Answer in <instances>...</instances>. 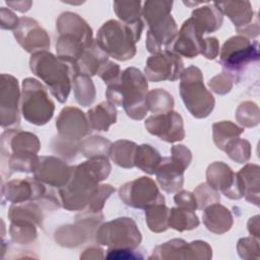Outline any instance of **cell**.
Instances as JSON below:
<instances>
[{
    "instance_id": "6da1fadb",
    "label": "cell",
    "mask_w": 260,
    "mask_h": 260,
    "mask_svg": "<svg viewBox=\"0 0 260 260\" xmlns=\"http://www.w3.org/2000/svg\"><path fill=\"white\" fill-rule=\"evenodd\" d=\"M111 172L107 156L89 158L71 167V177L68 183L59 189L61 204L68 210H81L87 207L92 195L99 189V183L104 181Z\"/></svg>"
},
{
    "instance_id": "7a4b0ae2",
    "label": "cell",
    "mask_w": 260,
    "mask_h": 260,
    "mask_svg": "<svg viewBox=\"0 0 260 260\" xmlns=\"http://www.w3.org/2000/svg\"><path fill=\"white\" fill-rule=\"evenodd\" d=\"M147 87L143 73L135 67H128L121 72L116 82L108 85L106 95L114 106L123 107L128 117L142 120L148 111L145 105Z\"/></svg>"
},
{
    "instance_id": "3957f363",
    "label": "cell",
    "mask_w": 260,
    "mask_h": 260,
    "mask_svg": "<svg viewBox=\"0 0 260 260\" xmlns=\"http://www.w3.org/2000/svg\"><path fill=\"white\" fill-rule=\"evenodd\" d=\"M56 26L59 32L56 43L57 55L75 66L84 51L94 42L92 29L82 17L69 11L58 17Z\"/></svg>"
},
{
    "instance_id": "277c9868",
    "label": "cell",
    "mask_w": 260,
    "mask_h": 260,
    "mask_svg": "<svg viewBox=\"0 0 260 260\" xmlns=\"http://www.w3.org/2000/svg\"><path fill=\"white\" fill-rule=\"evenodd\" d=\"M29 67L31 72L46 83L51 93L60 103L63 104L67 101L72 78L76 74L71 63L48 51H41L31 54Z\"/></svg>"
},
{
    "instance_id": "5b68a950",
    "label": "cell",
    "mask_w": 260,
    "mask_h": 260,
    "mask_svg": "<svg viewBox=\"0 0 260 260\" xmlns=\"http://www.w3.org/2000/svg\"><path fill=\"white\" fill-rule=\"evenodd\" d=\"M142 29V20L129 24L111 19L101 26L95 42L108 56L126 61L135 56L136 43L140 39Z\"/></svg>"
},
{
    "instance_id": "8992f818",
    "label": "cell",
    "mask_w": 260,
    "mask_h": 260,
    "mask_svg": "<svg viewBox=\"0 0 260 260\" xmlns=\"http://www.w3.org/2000/svg\"><path fill=\"white\" fill-rule=\"evenodd\" d=\"M173 1L150 0L145 1L142 15L149 27L146 35V49L151 54L161 52L173 43L178 35V27L171 15Z\"/></svg>"
},
{
    "instance_id": "52a82bcc",
    "label": "cell",
    "mask_w": 260,
    "mask_h": 260,
    "mask_svg": "<svg viewBox=\"0 0 260 260\" xmlns=\"http://www.w3.org/2000/svg\"><path fill=\"white\" fill-rule=\"evenodd\" d=\"M259 60V44L244 36H235L224 42L219 53L223 72L232 81H239L246 68Z\"/></svg>"
},
{
    "instance_id": "ba28073f",
    "label": "cell",
    "mask_w": 260,
    "mask_h": 260,
    "mask_svg": "<svg viewBox=\"0 0 260 260\" xmlns=\"http://www.w3.org/2000/svg\"><path fill=\"white\" fill-rule=\"evenodd\" d=\"M179 85L181 98L190 114L198 119L206 118L212 112L215 101L203 83L201 70L196 66L184 69Z\"/></svg>"
},
{
    "instance_id": "9c48e42d",
    "label": "cell",
    "mask_w": 260,
    "mask_h": 260,
    "mask_svg": "<svg viewBox=\"0 0 260 260\" xmlns=\"http://www.w3.org/2000/svg\"><path fill=\"white\" fill-rule=\"evenodd\" d=\"M20 109L28 123L42 126L52 119L55 104L50 99L46 87L39 80L28 77L22 81Z\"/></svg>"
},
{
    "instance_id": "30bf717a",
    "label": "cell",
    "mask_w": 260,
    "mask_h": 260,
    "mask_svg": "<svg viewBox=\"0 0 260 260\" xmlns=\"http://www.w3.org/2000/svg\"><path fill=\"white\" fill-rule=\"evenodd\" d=\"M141 234L130 217H118L102 224L95 234L99 244L111 249H135L141 242Z\"/></svg>"
},
{
    "instance_id": "8fae6325",
    "label": "cell",
    "mask_w": 260,
    "mask_h": 260,
    "mask_svg": "<svg viewBox=\"0 0 260 260\" xmlns=\"http://www.w3.org/2000/svg\"><path fill=\"white\" fill-rule=\"evenodd\" d=\"M119 197L126 205L139 209L165 202V197L158 191L155 182L148 177H140L122 185L119 189Z\"/></svg>"
},
{
    "instance_id": "7c38bea8",
    "label": "cell",
    "mask_w": 260,
    "mask_h": 260,
    "mask_svg": "<svg viewBox=\"0 0 260 260\" xmlns=\"http://www.w3.org/2000/svg\"><path fill=\"white\" fill-rule=\"evenodd\" d=\"M211 257L212 249L206 242L186 243L181 239H174L156 246L150 256L157 259H210Z\"/></svg>"
},
{
    "instance_id": "4fadbf2b",
    "label": "cell",
    "mask_w": 260,
    "mask_h": 260,
    "mask_svg": "<svg viewBox=\"0 0 260 260\" xmlns=\"http://www.w3.org/2000/svg\"><path fill=\"white\" fill-rule=\"evenodd\" d=\"M183 70L184 63L181 57L168 50L150 56L144 68L146 79L152 82L175 81L181 76Z\"/></svg>"
},
{
    "instance_id": "5bb4252c",
    "label": "cell",
    "mask_w": 260,
    "mask_h": 260,
    "mask_svg": "<svg viewBox=\"0 0 260 260\" xmlns=\"http://www.w3.org/2000/svg\"><path fill=\"white\" fill-rule=\"evenodd\" d=\"M19 98L17 79L12 75L2 74L0 86V122L3 128L19 125Z\"/></svg>"
},
{
    "instance_id": "9a60e30c",
    "label": "cell",
    "mask_w": 260,
    "mask_h": 260,
    "mask_svg": "<svg viewBox=\"0 0 260 260\" xmlns=\"http://www.w3.org/2000/svg\"><path fill=\"white\" fill-rule=\"evenodd\" d=\"M144 126L150 134L167 142L181 141L185 137L183 119L174 111L149 116Z\"/></svg>"
},
{
    "instance_id": "2e32d148",
    "label": "cell",
    "mask_w": 260,
    "mask_h": 260,
    "mask_svg": "<svg viewBox=\"0 0 260 260\" xmlns=\"http://www.w3.org/2000/svg\"><path fill=\"white\" fill-rule=\"evenodd\" d=\"M56 127L59 138L73 144L91 131L84 113L74 107H66L60 112L56 120Z\"/></svg>"
},
{
    "instance_id": "e0dca14e",
    "label": "cell",
    "mask_w": 260,
    "mask_h": 260,
    "mask_svg": "<svg viewBox=\"0 0 260 260\" xmlns=\"http://www.w3.org/2000/svg\"><path fill=\"white\" fill-rule=\"evenodd\" d=\"M207 184L216 191H221L230 199H241L244 190L236 173L222 161H215L206 170Z\"/></svg>"
},
{
    "instance_id": "ac0fdd59",
    "label": "cell",
    "mask_w": 260,
    "mask_h": 260,
    "mask_svg": "<svg viewBox=\"0 0 260 260\" xmlns=\"http://www.w3.org/2000/svg\"><path fill=\"white\" fill-rule=\"evenodd\" d=\"M13 35L17 43L28 53L47 51L50 48V37L39 22L32 18L20 17Z\"/></svg>"
},
{
    "instance_id": "d6986e66",
    "label": "cell",
    "mask_w": 260,
    "mask_h": 260,
    "mask_svg": "<svg viewBox=\"0 0 260 260\" xmlns=\"http://www.w3.org/2000/svg\"><path fill=\"white\" fill-rule=\"evenodd\" d=\"M204 45L203 34L200 32L192 20L188 18L184 21L176 39L166 49L177 55L187 58H194L202 53Z\"/></svg>"
},
{
    "instance_id": "ffe728a7",
    "label": "cell",
    "mask_w": 260,
    "mask_h": 260,
    "mask_svg": "<svg viewBox=\"0 0 260 260\" xmlns=\"http://www.w3.org/2000/svg\"><path fill=\"white\" fill-rule=\"evenodd\" d=\"M41 148L39 138L29 132L9 129L1 135V160L2 164L12 153H38Z\"/></svg>"
},
{
    "instance_id": "44dd1931",
    "label": "cell",
    "mask_w": 260,
    "mask_h": 260,
    "mask_svg": "<svg viewBox=\"0 0 260 260\" xmlns=\"http://www.w3.org/2000/svg\"><path fill=\"white\" fill-rule=\"evenodd\" d=\"M47 190L45 185L36 178L11 180L2 187V197L11 203L39 201Z\"/></svg>"
},
{
    "instance_id": "7402d4cb",
    "label": "cell",
    "mask_w": 260,
    "mask_h": 260,
    "mask_svg": "<svg viewBox=\"0 0 260 260\" xmlns=\"http://www.w3.org/2000/svg\"><path fill=\"white\" fill-rule=\"evenodd\" d=\"M71 177V167L55 156H40L35 178L51 187H64Z\"/></svg>"
},
{
    "instance_id": "603a6c76",
    "label": "cell",
    "mask_w": 260,
    "mask_h": 260,
    "mask_svg": "<svg viewBox=\"0 0 260 260\" xmlns=\"http://www.w3.org/2000/svg\"><path fill=\"white\" fill-rule=\"evenodd\" d=\"M187 168L172 157H164L155 175L161 189L168 193L179 191L184 184V172Z\"/></svg>"
},
{
    "instance_id": "cb8c5ba5",
    "label": "cell",
    "mask_w": 260,
    "mask_h": 260,
    "mask_svg": "<svg viewBox=\"0 0 260 260\" xmlns=\"http://www.w3.org/2000/svg\"><path fill=\"white\" fill-rule=\"evenodd\" d=\"M190 19L196 28L204 35L213 32L221 26L223 14L216 4L212 3L193 10Z\"/></svg>"
},
{
    "instance_id": "d4e9b609",
    "label": "cell",
    "mask_w": 260,
    "mask_h": 260,
    "mask_svg": "<svg viewBox=\"0 0 260 260\" xmlns=\"http://www.w3.org/2000/svg\"><path fill=\"white\" fill-rule=\"evenodd\" d=\"M202 219L209 232L218 235L230 231L234 222L231 211L219 203H213L205 207Z\"/></svg>"
},
{
    "instance_id": "484cf974",
    "label": "cell",
    "mask_w": 260,
    "mask_h": 260,
    "mask_svg": "<svg viewBox=\"0 0 260 260\" xmlns=\"http://www.w3.org/2000/svg\"><path fill=\"white\" fill-rule=\"evenodd\" d=\"M222 14L228 17L235 24L237 31L252 24L254 18V11L249 1H228L215 3Z\"/></svg>"
},
{
    "instance_id": "4316f807",
    "label": "cell",
    "mask_w": 260,
    "mask_h": 260,
    "mask_svg": "<svg viewBox=\"0 0 260 260\" xmlns=\"http://www.w3.org/2000/svg\"><path fill=\"white\" fill-rule=\"evenodd\" d=\"M109 61V56L99 47L94 41L75 63V72L92 76Z\"/></svg>"
},
{
    "instance_id": "83f0119b",
    "label": "cell",
    "mask_w": 260,
    "mask_h": 260,
    "mask_svg": "<svg viewBox=\"0 0 260 260\" xmlns=\"http://www.w3.org/2000/svg\"><path fill=\"white\" fill-rule=\"evenodd\" d=\"M247 201L259 205V186H260V168L254 164H248L237 173Z\"/></svg>"
},
{
    "instance_id": "f1b7e54d",
    "label": "cell",
    "mask_w": 260,
    "mask_h": 260,
    "mask_svg": "<svg viewBox=\"0 0 260 260\" xmlns=\"http://www.w3.org/2000/svg\"><path fill=\"white\" fill-rule=\"evenodd\" d=\"M90 128L96 131H108L117 121V111L110 102H103L87 112Z\"/></svg>"
},
{
    "instance_id": "f546056e",
    "label": "cell",
    "mask_w": 260,
    "mask_h": 260,
    "mask_svg": "<svg viewBox=\"0 0 260 260\" xmlns=\"http://www.w3.org/2000/svg\"><path fill=\"white\" fill-rule=\"evenodd\" d=\"M11 222L31 223L38 226L43 225V213L40 206L34 202L13 203L8 211Z\"/></svg>"
},
{
    "instance_id": "4dcf8cb0",
    "label": "cell",
    "mask_w": 260,
    "mask_h": 260,
    "mask_svg": "<svg viewBox=\"0 0 260 260\" xmlns=\"http://www.w3.org/2000/svg\"><path fill=\"white\" fill-rule=\"evenodd\" d=\"M161 159L160 153L154 147L149 144H141L136 148L134 166L149 175H153L160 165Z\"/></svg>"
},
{
    "instance_id": "1f68e13d",
    "label": "cell",
    "mask_w": 260,
    "mask_h": 260,
    "mask_svg": "<svg viewBox=\"0 0 260 260\" xmlns=\"http://www.w3.org/2000/svg\"><path fill=\"white\" fill-rule=\"evenodd\" d=\"M137 145L133 141L118 140L112 143L109 151V155L112 160L119 167L130 169L134 166V155Z\"/></svg>"
},
{
    "instance_id": "d6a6232c",
    "label": "cell",
    "mask_w": 260,
    "mask_h": 260,
    "mask_svg": "<svg viewBox=\"0 0 260 260\" xmlns=\"http://www.w3.org/2000/svg\"><path fill=\"white\" fill-rule=\"evenodd\" d=\"M168 223L169 228L184 232L196 229L199 225V219L194 210L177 206L170 209Z\"/></svg>"
},
{
    "instance_id": "836d02e7",
    "label": "cell",
    "mask_w": 260,
    "mask_h": 260,
    "mask_svg": "<svg viewBox=\"0 0 260 260\" xmlns=\"http://www.w3.org/2000/svg\"><path fill=\"white\" fill-rule=\"evenodd\" d=\"M145 210V220L149 230L153 233H161L169 229V213L170 208H168L165 202L154 203Z\"/></svg>"
},
{
    "instance_id": "e575fe53",
    "label": "cell",
    "mask_w": 260,
    "mask_h": 260,
    "mask_svg": "<svg viewBox=\"0 0 260 260\" xmlns=\"http://www.w3.org/2000/svg\"><path fill=\"white\" fill-rule=\"evenodd\" d=\"M72 82L77 103L83 107L90 106L95 99V88L90 76L77 73L73 76Z\"/></svg>"
},
{
    "instance_id": "d590c367",
    "label": "cell",
    "mask_w": 260,
    "mask_h": 260,
    "mask_svg": "<svg viewBox=\"0 0 260 260\" xmlns=\"http://www.w3.org/2000/svg\"><path fill=\"white\" fill-rule=\"evenodd\" d=\"M145 105L148 111L155 114H162L173 111L174 99L162 88H155L147 91L145 98Z\"/></svg>"
},
{
    "instance_id": "8d00e7d4",
    "label": "cell",
    "mask_w": 260,
    "mask_h": 260,
    "mask_svg": "<svg viewBox=\"0 0 260 260\" xmlns=\"http://www.w3.org/2000/svg\"><path fill=\"white\" fill-rule=\"evenodd\" d=\"M244 132L243 127H239L231 121H221L212 126V135L215 145L223 150L226 143L232 139L238 138Z\"/></svg>"
},
{
    "instance_id": "74e56055",
    "label": "cell",
    "mask_w": 260,
    "mask_h": 260,
    "mask_svg": "<svg viewBox=\"0 0 260 260\" xmlns=\"http://www.w3.org/2000/svg\"><path fill=\"white\" fill-rule=\"evenodd\" d=\"M112 143L102 136H91L82 140L79 144V150L87 158L107 156Z\"/></svg>"
},
{
    "instance_id": "f35d334b",
    "label": "cell",
    "mask_w": 260,
    "mask_h": 260,
    "mask_svg": "<svg viewBox=\"0 0 260 260\" xmlns=\"http://www.w3.org/2000/svg\"><path fill=\"white\" fill-rule=\"evenodd\" d=\"M113 6L122 22L131 24L141 20L142 8L140 1H115Z\"/></svg>"
},
{
    "instance_id": "ab89813d",
    "label": "cell",
    "mask_w": 260,
    "mask_h": 260,
    "mask_svg": "<svg viewBox=\"0 0 260 260\" xmlns=\"http://www.w3.org/2000/svg\"><path fill=\"white\" fill-rule=\"evenodd\" d=\"M40 162V156L36 153H12L7 159V167L11 171L35 173Z\"/></svg>"
},
{
    "instance_id": "60d3db41",
    "label": "cell",
    "mask_w": 260,
    "mask_h": 260,
    "mask_svg": "<svg viewBox=\"0 0 260 260\" xmlns=\"http://www.w3.org/2000/svg\"><path fill=\"white\" fill-rule=\"evenodd\" d=\"M223 151L236 162L244 164L251 156V145L248 140L238 137L229 141Z\"/></svg>"
},
{
    "instance_id": "b9f144b4",
    "label": "cell",
    "mask_w": 260,
    "mask_h": 260,
    "mask_svg": "<svg viewBox=\"0 0 260 260\" xmlns=\"http://www.w3.org/2000/svg\"><path fill=\"white\" fill-rule=\"evenodd\" d=\"M237 121L244 127H254L259 123V109L253 102L242 103L236 112Z\"/></svg>"
},
{
    "instance_id": "7bdbcfd3",
    "label": "cell",
    "mask_w": 260,
    "mask_h": 260,
    "mask_svg": "<svg viewBox=\"0 0 260 260\" xmlns=\"http://www.w3.org/2000/svg\"><path fill=\"white\" fill-rule=\"evenodd\" d=\"M10 236L13 242L19 244H29L37 238L36 224L31 223H20L11 222L10 224Z\"/></svg>"
},
{
    "instance_id": "ee69618b",
    "label": "cell",
    "mask_w": 260,
    "mask_h": 260,
    "mask_svg": "<svg viewBox=\"0 0 260 260\" xmlns=\"http://www.w3.org/2000/svg\"><path fill=\"white\" fill-rule=\"evenodd\" d=\"M194 196L197 202L198 209H204L208 205L218 203L220 201V195L214 189H212L207 183L200 184L194 190Z\"/></svg>"
},
{
    "instance_id": "f6af8a7d",
    "label": "cell",
    "mask_w": 260,
    "mask_h": 260,
    "mask_svg": "<svg viewBox=\"0 0 260 260\" xmlns=\"http://www.w3.org/2000/svg\"><path fill=\"white\" fill-rule=\"evenodd\" d=\"M113 192H115V189L111 185H100L99 189L92 195V197L87 205V211L88 212H101L105 205L106 200L109 198V196Z\"/></svg>"
},
{
    "instance_id": "bcb514c9",
    "label": "cell",
    "mask_w": 260,
    "mask_h": 260,
    "mask_svg": "<svg viewBox=\"0 0 260 260\" xmlns=\"http://www.w3.org/2000/svg\"><path fill=\"white\" fill-rule=\"evenodd\" d=\"M239 255L244 259L259 258V242L258 238H243L238 242Z\"/></svg>"
},
{
    "instance_id": "7dc6e473",
    "label": "cell",
    "mask_w": 260,
    "mask_h": 260,
    "mask_svg": "<svg viewBox=\"0 0 260 260\" xmlns=\"http://www.w3.org/2000/svg\"><path fill=\"white\" fill-rule=\"evenodd\" d=\"M208 85L215 93L225 94L231 91L233 87V82L228 75H225L224 73H220L214 76L212 79H210Z\"/></svg>"
},
{
    "instance_id": "c3c4849f",
    "label": "cell",
    "mask_w": 260,
    "mask_h": 260,
    "mask_svg": "<svg viewBox=\"0 0 260 260\" xmlns=\"http://www.w3.org/2000/svg\"><path fill=\"white\" fill-rule=\"evenodd\" d=\"M99 76L104 80V82L107 85H110L114 82H116L121 74L120 67L118 64L108 61L98 72Z\"/></svg>"
},
{
    "instance_id": "681fc988",
    "label": "cell",
    "mask_w": 260,
    "mask_h": 260,
    "mask_svg": "<svg viewBox=\"0 0 260 260\" xmlns=\"http://www.w3.org/2000/svg\"><path fill=\"white\" fill-rule=\"evenodd\" d=\"M106 258L108 259H143L144 256L138 253L139 251L131 248L125 249H111L107 251Z\"/></svg>"
},
{
    "instance_id": "f907efd6",
    "label": "cell",
    "mask_w": 260,
    "mask_h": 260,
    "mask_svg": "<svg viewBox=\"0 0 260 260\" xmlns=\"http://www.w3.org/2000/svg\"><path fill=\"white\" fill-rule=\"evenodd\" d=\"M174 200H175V203L177 204V206H179V207L187 208V209L194 210V211L197 209L196 198H195L194 194L189 191L182 190V191L178 192L175 195Z\"/></svg>"
},
{
    "instance_id": "816d5d0a",
    "label": "cell",
    "mask_w": 260,
    "mask_h": 260,
    "mask_svg": "<svg viewBox=\"0 0 260 260\" xmlns=\"http://www.w3.org/2000/svg\"><path fill=\"white\" fill-rule=\"evenodd\" d=\"M172 155L171 157L183 165L184 167L188 168L191 160H192V153L191 151L184 145H174L171 148Z\"/></svg>"
},
{
    "instance_id": "f5cc1de1",
    "label": "cell",
    "mask_w": 260,
    "mask_h": 260,
    "mask_svg": "<svg viewBox=\"0 0 260 260\" xmlns=\"http://www.w3.org/2000/svg\"><path fill=\"white\" fill-rule=\"evenodd\" d=\"M0 18H1V27L3 29H15L18 25L19 18L9 9L1 7L0 9Z\"/></svg>"
},
{
    "instance_id": "db71d44e",
    "label": "cell",
    "mask_w": 260,
    "mask_h": 260,
    "mask_svg": "<svg viewBox=\"0 0 260 260\" xmlns=\"http://www.w3.org/2000/svg\"><path fill=\"white\" fill-rule=\"evenodd\" d=\"M207 59H214L219 54V45L216 38H206L204 39L203 50L201 53Z\"/></svg>"
},
{
    "instance_id": "11a10c76",
    "label": "cell",
    "mask_w": 260,
    "mask_h": 260,
    "mask_svg": "<svg viewBox=\"0 0 260 260\" xmlns=\"http://www.w3.org/2000/svg\"><path fill=\"white\" fill-rule=\"evenodd\" d=\"M8 6H10L11 8L20 11V12H25L28 11L30 6L32 5L31 1H16V2H11V1H7L6 2Z\"/></svg>"
},
{
    "instance_id": "9f6ffc18",
    "label": "cell",
    "mask_w": 260,
    "mask_h": 260,
    "mask_svg": "<svg viewBox=\"0 0 260 260\" xmlns=\"http://www.w3.org/2000/svg\"><path fill=\"white\" fill-rule=\"evenodd\" d=\"M248 231L255 238H259V215L251 217L248 221Z\"/></svg>"
}]
</instances>
